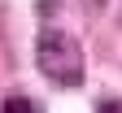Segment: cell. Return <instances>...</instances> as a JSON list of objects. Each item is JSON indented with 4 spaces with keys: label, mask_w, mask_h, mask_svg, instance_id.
<instances>
[{
    "label": "cell",
    "mask_w": 122,
    "mask_h": 113,
    "mask_svg": "<svg viewBox=\"0 0 122 113\" xmlns=\"http://www.w3.org/2000/svg\"><path fill=\"white\" fill-rule=\"evenodd\" d=\"M35 61L57 87H79L83 83V48L66 30H44L39 44H35Z\"/></svg>",
    "instance_id": "obj_1"
},
{
    "label": "cell",
    "mask_w": 122,
    "mask_h": 113,
    "mask_svg": "<svg viewBox=\"0 0 122 113\" xmlns=\"http://www.w3.org/2000/svg\"><path fill=\"white\" fill-rule=\"evenodd\" d=\"M0 109H5V113H39V104H35V100H26V96H9Z\"/></svg>",
    "instance_id": "obj_2"
},
{
    "label": "cell",
    "mask_w": 122,
    "mask_h": 113,
    "mask_svg": "<svg viewBox=\"0 0 122 113\" xmlns=\"http://www.w3.org/2000/svg\"><path fill=\"white\" fill-rule=\"evenodd\" d=\"M96 113H122V100H100Z\"/></svg>",
    "instance_id": "obj_3"
}]
</instances>
